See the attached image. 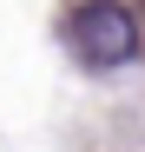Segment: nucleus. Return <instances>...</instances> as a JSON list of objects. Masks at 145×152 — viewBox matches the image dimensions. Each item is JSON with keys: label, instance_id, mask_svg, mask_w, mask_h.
I'll use <instances>...</instances> for the list:
<instances>
[{"label": "nucleus", "instance_id": "nucleus-1", "mask_svg": "<svg viewBox=\"0 0 145 152\" xmlns=\"http://www.w3.org/2000/svg\"><path fill=\"white\" fill-rule=\"evenodd\" d=\"M72 53L86 66H125V60H138V20H132V7L86 0L72 13Z\"/></svg>", "mask_w": 145, "mask_h": 152}]
</instances>
